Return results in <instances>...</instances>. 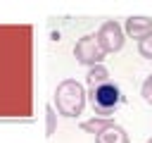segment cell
Wrapping results in <instances>:
<instances>
[{
    "label": "cell",
    "instance_id": "52a82bcc",
    "mask_svg": "<svg viewBox=\"0 0 152 143\" xmlns=\"http://www.w3.org/2000/svg\"><path fill=\"white\" fill-rule=\"evenodd\" d=\"M86 81H88V88H95V86L109 83L112 79H109V72H107V67H104V64H95V67H90V69H88Z\"/></svg>",
    "mask_w": 152,
    "mask_h": 143
},
{
    "label": "cell",
    "instance_id": "ba28073f",
    "mask_svg": "<svg viewBox=\"0 0 152 143\" xmlns=\"http://www.w3.org/2000/svg\"><path fill=\"white\" fill-rule=\"evenodd\" d=\"M109 124H112V119H104V117H93V119L83 122L81 126H83L86 131H90V133H95V136H97V133H100L104 126H109Z\"/></svg>",
    "mask_w": 152,
    "mask_h": 143
},
{
    "label": "cell",
    "instance_id": "7c38bea8",
    "mask_svg": "<svg viewBox=\"0 0 152 143\" xmlns=\"http://www.w3.org/2000/svg\"><path fill=\"white\" fill-rule=\"evenodd\" d=\"M147 143H152V138H147Z\"/></svg>",
    "mask_w": 152,
    "mask_h": 143
},
{
    "label": "cell",
    "instance_id": "9c48e42d",
    "mask_svg": "<svg viewBox=\"0 0 152 143\" xmlns=\"http://www.w3.org/2000/svg\"><path fill=\"white\" fill-rule=\"evenodd\" d=\"M138 52H140V57H145V60H152V31L138 41Z\"/></svg>",
    "mask_w": 152,
    "mask_h": 143
},
{
    "label": "cell",
    "instance_id": "8992f818",
    "mask_svg": "<svg viewBox=\"0 0 152 143\" xmlns=\"http://www.w3.org/2000/svg\"><path fill=\"white\" fill-rule=\"evenodd\" d=\"M152 31V19L147 17H128L126 19V33L135 41H140L142 36H147Z\"/></svg>",
    "mask_w": 152,
    "mask_h": 143
},
{
    "label": "cell",
    "instance_id": "5b68a950",
    "mask_svg": "<svg viewBox=\"0 0 152 143\" xmlns=\"http://www.w3.org/2000/svg\"><path fill=\"white\" fill-rule=\"evenodd\" d=\"M95 143H131V138H128V133H126L124 126H119V124L112 122L109 126H104L95 136Z\"/></svg>",
    "mask_w": 152,
    "mask_h": 143
},
{
    "label": "cell",
    "instance_id": "3957f363",
    "mask_svg": "<svg viewBox=\"0 0 152 143\" xmlns=\"http://www.w3.org/2000/svg\"><path fill=\"white\" fill-rule=\"evenodd\" d=\"M104 55H107V52L102 50V45H100V41H97L95 33H88V36L78 38L76 45H74V57H76L81 64H86L88 69L95 67V64H102Z\"/></svg>",
    "mask_w": 152,
    "mask_h": 143
},
{
    "label": "cell",
    "instance_id": "7a4b0ae2",
    "mask_svg": "<svg viewBox=\"0 0 152 143\" xmlns=\"http://www.w3.org/2000/svg\"><path fill=\"white\" fill-rule=\"evenodd\" d=\"M88 98H90V105H93L95 114H97V117H104V119H109V114L121 105V91H119V86L112 83V81L90 88Z\"/></svg>",
    "mask_w": 152,
    "mask_h": 143
},
{
    "label": "cell",
    "instance_id": "277c9868",
    "mask_svg": "<svg viewBox=\"0 0 152 143\" xmlns=\"http://www.w3.org/2000/svg\"><path fill=\"white\" fill-rule=\"evenodd\" d=\"M95 36H97V41H100V45H102L104 52H119L124 48V29L114 19L102 21Z\"/></svg>",
    "mask_w": 152,
    "mask_h": 143
},
{
    "label": "cell",
    "instance_id": "30bf717a",
    "mask_svg": "<svg viewBox=\"0 0 152 143\" xmlns=\"http://www.w3.org/2000/svg\"><path fill=\"white\" fill-rule=\"evenodd\" d=\"M140 95H142V100L145 102H150L152 105V74L142 81V88H140Z\"/></svg>",
    "mask_w": 152,
    "mask_h": 143
},
{
    "label": "cell",
    "instance_id": "6da1fadb",
    "mask_svg": "<svg viewBox=\"0 0 152 143\" xmlns=\"http://www.w3.org/2000/svg\"><path fill=\"white\" fill-rule=\"evenodd\" d=\"M55 105L62 117H78L86 107V88L76 79H64L55 91Z\"/></svg>",
    "mask_w": 152,
    "mask_h": 143
},
{
    "label": "cell",
    "instance_id": "8fae6325",
    "mask_svg": "<svg viewBox=\"0 0 152 143\" xmlns=\"http://www.w3.org/2000/svg\"><path fill=\"white\" fill-rule=\"evenodd\" d=\"M45 114H48V136H52L55 133V110H52V105L45 107Z\"/></svg>",
    "mask_w": 152,
    "mask_h": 143
}]
</instances>
